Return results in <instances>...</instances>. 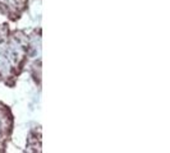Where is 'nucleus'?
Returning <instances> with one entry per match:
<instances>
[{"label":"nucleus","mask_w":170,"mask_h":153,"mask_svg":"<svg viewBox=\"0 0 170 153\" xmlns=\"http://www.w3.org/2000/svg\"><path fill=\"white\" fill-rule=\"evenodd\" d=\"M14 130V115L10 106L0 101V153L6 152Z\"/></svg>","instance_id":"f03ea898"},{"label":"nucleus","mask_w":170,"mask_h":153,"mask_svg":"<svg viewBox=\"0 0 170 153\" xmlns=\"http://www.w3.org/2000/svg\"><path fill=\"white\" fill-rule=\"evenodd\" d=\"M38 38L41 28L28 33L24 30H12L9 23H0V83L9 88L15 87L30 59L40 47Z\"/></svg>","instance_id":"f257e3e1"},{"label":"nucleus","mask_w":170,"mask_h":153,"mask_svg":"<svg viewBox=\"0 0 170 153\" xmlns=\"http://www.w3.org/2000/svg\"><path fill=\"white\" fill-rule=\"evenodd\" d=\"M30 0H0V14L10 22H18L28 10Z\"/></svg>","instance_id":"7ed1b4c3"}]
</instances>
